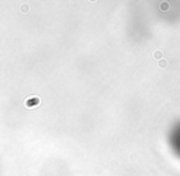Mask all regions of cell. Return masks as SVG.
<instances>
[{
  "label": "cell",
  "instance_id": "6da1fadb",
  "mask_svg": "<svg viewBox=\"0 0 180 176\" xmlns=\"http://www.w3.org/2000/svg\"><path fill=\"white\" fill-rule=\"evenodd\" d=\"M170 145L174 153L180 158V123H178L170 132Z\"/></svg>",
  "mask_w": 180,
  "mask_h": 176
}]
</instances>
